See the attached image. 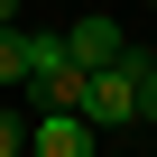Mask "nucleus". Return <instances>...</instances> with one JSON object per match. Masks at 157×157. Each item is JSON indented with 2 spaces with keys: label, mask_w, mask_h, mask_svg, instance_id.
<instances>
[{
  "label": "nucleus",
  "mask_w": 157,
  "mask_h": 157,
  "mask_svg": "<svg viewBox=\"0 0 157 157\" xmlns=\"http://www.w3.org/2000/svg\"><path fill=\"white\" fill-rule=\"evenodd\" d=\"M139 74H148V46H120L111 65L83 74V120L93 129H129L139 120Z\"/></svg>",
  "instance_id": "f257e3e1"
},
{
  "label": "nucleus",
  "mask_w": 157,
  "mask_h": 157,
  "mask_svg": "<svg viewBox=\"0 0 157 157\" xmlns=\"http://www.w3.org/2000/svg\"><path fill=\"white\" fill-rule=\"evenodd\" d=\"M28 93L46 111H83V65H74L65 37H28Z\"/></svg>",
  "instance_id": "f03ea898"
},
{
  "label": "nucleus",
  "mask_w": 157,
  "mask_h": 157,
  "mask_svg": "<svg viewBox=\"0 0 157 157\" xmlns=\"http://www.w3.org/2000/svg\"><path fill=\"white\" fill-rule=\"evenodd\" d=\"M28 157H93V120L83 111H46L28 129Z\"/></svg>",
  "instance_id": "7ed1b4c3"
},
{
  "label": "nucleus",
  "mask_w": 157,
  "mask_h": 157,
  "mask_svg": "<svg viewBox=\"0 0 157 157\" xmlns=\"http://www.w3.org/2000/svg\"><path fill=\"white\" fill-rule=\"evenodd\" d=\"M65 46H74V65L93 74V65H111L129 37H120V19H74V28H65Z\"/></svg>",
  "instance_id": "20e7f679"
},
{
  "label": "nucleus",
  "mask_w": 157,
  "mask_h": 157,
  "mask_svg": "<svg viewBox=\"0 0 157 157\" xmlns=\"http://www.w3.org/2000/svg\"><path fill=\"white\" fill-rule=\"evenodd\" d=\"M28 83V28H0V93Z\"/></svg>",
  "instance_id": "39448f33"
},
{
  "label": "nucleus",
  "mask_w": 157,
  "mask_h": 157,
  "mask_svg": "<svg viewBox=\"0 0 157 157\" xmlns=\"http://www.w3.org/2000/svg\"><path fill=\"white\" fill-rule=\"evenodd\" d=\"M139 120H157V56H148V74H139Z\"/></svg>",
  "instance_id": "423d86ee"
},
{
  "label": "nucleus",
  "mask_w": 157,
  "mask_h": 157,
  "mask_svg": "<svg viewBox=\"0 0 157 157\" xmlns=\"http://www.w3.org/2000/svg\"><path fill=\"white\" fill-rule=\"evenodd\" d=\"M19 148H28V129H19L10 111H0V157H19Z\"/></svg>",
  "instance_id": "0eeeda50"
},
{
  "label": "nucleus",
  "mask_w": 157,
  "mask_h": 157,
  "mask_svg": "<svg viewBox=\"0 0 157 157\" xmlns=\"http://www.w3.org/2000/svg\"><path fill=\"white\" fill-rule=\"evenodd\" d=\"M0 28H19V0H0Z\"/></svg>",
  "instance_id": "6e6552de"
}]
</instances>
